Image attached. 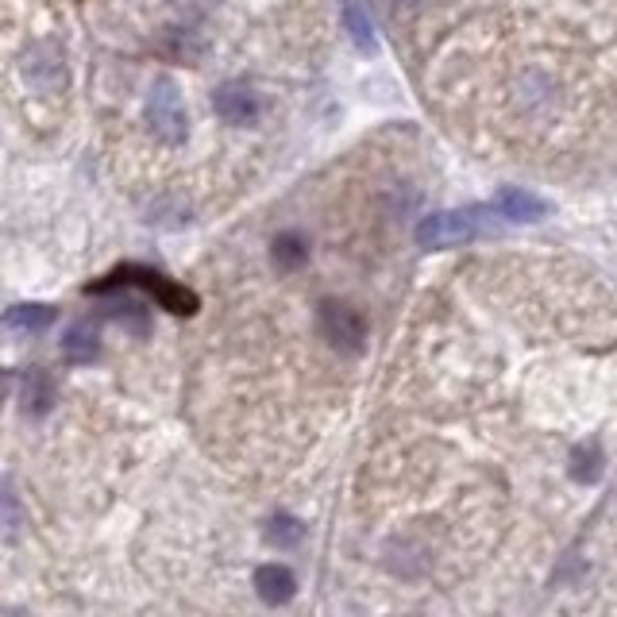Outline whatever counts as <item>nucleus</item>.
I'll list each match as a JSON object with an SVG mask.
<instances>
[{
	"instance_id": "2eb2a0df",
	"label": "nucleus",
	"mask_w": 617,
	"mask_h": 617,
	"mask_svg": "<svg viewBox=\"0 0 617 617\" xmlns=\"http://www.w3.org/2000/svg\"><path fill=\"white\" fill-rule=\"evenodd\" d=\"M24 514H20V498L9 482H0V533H16Z\"/></svg>"
},
{
	"instance_id": "6e6552de",
	"label": "nucleus",
	"mask_w": 617,
	"mask_h": 617,
	"mask_svg": "<svg viewBox=\"0 0 617 617\" xmlns=\"http://www.w3.org/2000/svg\"><path fill=\"white\" fill-rule=\"evenodd\" d=\"M54 317H59V309H54V305L20 301V305H9V309H4L0 324H4L9 332H16V336H39V332L51 329Z\"/></svg>"
},
{
	"instance_id": "0eeeda50",
	"label": "nucleus",
	"mask_w": 617,
	"mask_h": 617,
	"mask_svg": "<svg viewBox=\"0 0 617 617\" xmlns=\"http://www.w3.org/2000/svg\"><path fill=\"white\" fill-rule=\"evenodd\" d=\"M101 317L116 324L120 332H127L132 340H147L155 329L151 309H147L144 301H136V297H112V301L101 309Z\"/></svg>"
},
{
	"instance_id": "ddd939ff",
	"label": "nucleus",
	"mask_w": 617,
	"mask_h": 617,
	"mask_svg": "<svg viewBox=\"0 0 617 617\" xmlns=\"http://www.w3.org/2000/svg\"><path fill=\"white\" fill-rule=\"evenodd\" d=\"M271 262H274V271L279 274L301 271L305 262H309V244H305V236H297V232H282V236H274Z\"/></svg>"
},
{
	"instance_id": "4468645a",
	"label": "nucleus",
	"mask_w": 617,
	"mask_h": 617,
	"mask_svg": "<svg viewBox=\"0 0 617 617\" xmlns=\"http://www.w3.org/2000/svg\"><path fill=\"white\" fill-rule=\"evenodd\" d=\"M301 536H305V529H301V521L297 517H286V514H279V517H271V525H267V541L274 544V548H297L301 544Z\"/></svg>"
},
{
	"instance_id": "9b49d317",
	"label": "nucleus",
	"mask_w": 617,
	"mask_h": 617,
	"mask_svg": "<svg viewBox=\"0 0 617 617\" xmlns=\"http://www.w3.org/2000/svg\"><path fill=\"white\" fill-rule=\"evenodd\" d=\"M62 359L70 367H89L101 359V336H97L94 321H77L74 329L62 336Z\"/></svg>"
},
{
	"instance_id": "423d86ee",
	"label": "nucleus",
	"mask_w": 617,
	"mask_h": 617,
	"mask_svg": "<svg viewBox=\"0 0 617 617\" xmlns=\"http://www.w3.org/2000/svg\"><path fill=\"white\" fill-rule=\"evenodd\" d=\"M24 74L27 82L35 85V89H42V94H59L62 85H66V59H62V47L54 39L39 42L32 54H27L24 62Z\"/></svg>"
},
{
	"instance_id": "f8f14e48",
	"label": "nucleus",
	"mask_w": 617,
	"mask_h": 617,
	"mask_svg": "<svg viewBox=\"0 0 617 617\" xmlns=\"http://www.w3.org/2000/svg\"><path fill=\"white\" fill-rule=\"evenodd\" d=\"M494 212L506 220H541L544 217V201L536 194H529V189H502L498 197H494Z\"/></svg>"
},
{
	"instance_id": "20e7f679",
	"label": "nucleus",
	"mask_w": 617,
	"mask_h": 617,
	"mask_svg": "<svg viewBox=\"0 0 617 617\" xmlns=\"http://www.w3.org/2000/svg\"><path fill=\"white\" fill-rule=\"evenodd\" d=\"M482 232L474 212H432L417 224V244L429 251H444V247H464Z\"/></svg>"
},
{
	"instance_id": "f03ea898",
	"label": "nucleus",
	"mask_w": 617,
	"mask_h": 617,
	"mask_svg": "<svg viewBox=\"0 0 617 617\" xmlns=\"http://www.w3.org/2000/svg\"><path fill=\"white\" fill-rule=\"evenodd\" d=\"M147 124H151L155 139H162L166 147H182L189 139V116H186V101H182L178 85L170 77H159L147 94V109H144Z\"/></svg>"
},
{
	"instance_id": "dca6fc26",
	"label": "nucleus",
	"mask_w": 617,
	"mask_h": 617,
	"mask_svg": "<svg viewBox=\"0 0 617 617\" xmlns=\"http://www.w3.org/2000/svg\"><path fill=\"white\" fill-rule=\"evenodd\" d=\"M344 20H347V32H351V39L363 47V51H374V39H371V24H367V16L359 12L356 0H347L344 4Z\"/></svg>"
},
{
	"instance_id": "39448f33",
	"label": "nucleus",
	"mask_w": 617,
	"mask_h": 617,
	"mask_svg": "<svg viewBox=\"0 0 617 617\" xmlns=\"http://www.w3.org/2000/svg\"><path fill=\"white\" fill-rule=\"evenodd\" d=\"M212 109H217V116L224 120V124H232V127H251L255 120L262 116L259 94H255L251 85H244V82L220 85L217 94H212Z\"/></svg>"
},
{
	"instance_id": "9d476101",
	"label": "nucleus",
	"mask_w": 617,
	"mask_h": 617,
	"mask_svg": "<svg viewBox=\"0 0 617 617\" xmlns=\"http://www.w3.org/2000/svg\"><path fill=\"white\" fill-rule=\"evenodd\" d=\"M20 398H24V409L32 417H47L54 409V398H59V386H54V374L35 367V371H24L20 379Z\"/></svg>"
},
{
	"instance_id": "1a4fd4ad",
	"label": "nucleus",
	"mask_w": 617,
	"mask_h": 617,
	"mask_svg": "<svg viewBox=\"0 0 617 617\" xmlns=\"http://www.w3.org/2000/svg\"><path fill=\"white\" fill-rule=\"evenodd\" d=\"M297 591V579L289 567L282 564H262L255 567V594H259L267 606H286Z\"/></svg>"
},
{
	"instance_id": "7ed1b4c3",
	"label": "nucleus",
	"mask_w": 617,
	"mask_h": 617,
	"mask_svg": "<svg viewBox=\"0 0 617 617\" xmlns=\"http://www.w3.org/2000/svg\"><path fill=\"white\" fill-rule=\"evenodd\" d=\"M317 332H321L324 344H329L332 351H340V356H359L367 344L363 313L351 309L347 301H336V297L321 301V309H317Z\"/></svg>"
},
{
	"instance_id": "f257e3e1",
	"label": "nucleus",
	"mask_w": 617,
	"mask_h": 617,
	"mask_svg": "<svg viewBox=\"0 0 617 617\" xmlns=\"http://www.w3.org/2000/svg\"><path fill=\"white\" fill-rule=\"evenodd\" d=\"M116 289H139V294H147L155 305H162V309L174 317H194L197 305H201V297H197L189 286L166 279L162 271L144 267V262H124V267L104 274L101 282H89L85 294H116Z\"/></svg>"
}]
</instances>
